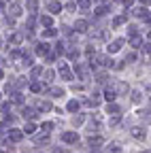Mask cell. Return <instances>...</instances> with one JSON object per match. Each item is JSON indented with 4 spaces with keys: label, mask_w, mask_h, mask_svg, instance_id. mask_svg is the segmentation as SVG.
Wrapping results in <instances>:
<instances>
[{
    "label": "cell",
    "mask_w": 151,
    "mask_h": 153,
    "mask_svg": "<svg viewBox=\"0 0 151 153\" xmlns=\"http://www.w3.org/2000/svg\"><path fill=\"white\" fill-rule=\"evenodd\" d=\"M7 15H9V17H19V15H22V4H19V2H11Z\"/></svg>",
    "instance_id": "6da1fadb"
},
{
    "label": "cell",
    "mask_w": 151,
    "mask_h": 153,
    "mask_svg": "<svg viewBox=\"0 0 151 153\" xmlns=\"http://www.w3.org/2000/svg\"><path fill=\"white\" fill-rule=\"evenodd\" d=\"M24 138V130H9V140L11 143H19Z\"/></svg>",
    "instance_id": "7a4b0ae2"
},
{
    "label": "cell",
    "mask_w": 151,
    "mask_h": 153,
    "mask_svg": "<svg viewBox=\"0 0 151 153\" xmlns=\"http://www.w3.org/2000/svg\"><path fill=\"white\" fill-rule=\"evenodd\" d=\"M60 76H62L64 81H72V72H70V68H68L64 62L60 64Z\"/></svg>",
    "instance_id": "3957f363"
},
{
    "label": "cell",
    "mask_w": 151,
    "mask_h": 153,
    "mask_svg": "<svg viewBox=\"0 0 151 153\" xmlns=\"http://www.w3.org/2000/svg\"><path fill=\"white\" fill-rule=\"evenodd\" d=\"M74 72H77L81 79H87V76H89V68L83 66V64H74Z\"/></svg>",
    "instance_id": "277c9868"
},
{
    "label": "cell",
    "mask_w": 151,
    "mask_h": 153,
    "mask_svg": "<svg viewBox=\"0 0 151 153\" xmlns=\"http://www.w3.org/2000/svg\"><path fill=\"white\" fill-rule=\"evenodd\" d=\"M104 98H106L109 102H113V100L117 98V91H115V87H113V85H106V87H104Z\"/></svg>",
    "instance_id": "5b68a950"
},
{
    "label": "cell",
    "mask_w": 151,
    "mask_h": 153,
    "mask_svg": "<svg viewBox=\"0 0 151 153\" xmlns=\"http://www.w3.org/2000/svg\"><path fill=\"white\" fill-rule=\"evenodd\" d=\"M62 140L68 143V145H72V143L79 140V136H77V132H64V134H62Z\"/></svg>",
    "instance_id": "8992f818"
},
{
    "label": "cell",
    "mask_w": 151,
    "mask_h": 153,
    "mask_svg": "<svg viewBox=\"0 0 151 153\" xmlns=\"http://www.w3.org/2000/svg\"><path fill=\"white\" fill-rule=\"evenodd\" d=\"M22 117L32 121V119H36V117H39V113H36L34 108H28V106H26V108H22Z\"/></svg>",
    "instance_id": "52a82bcc"
},
{
    "label": "cell",
    "mask_w": 151,
    "mask_h": 153,
    "mask_svg": "<svg viewBox=\"0 0 151 153\" xmlns=\"http://www.w3.org/2000/svg\"><path fill=\"white\" fill-rule=\"evenodd\" d=\"M121 47H123V38H117V41H113L106 49H109V53H117Z\"/></svg>",
    "instance_id": "ba28073f"
},
{
    "label": "cell",
    "mask_w": 151,
    "mask_h": 153,
    "mask_svg": "<svg viewBox=\"0 0 151 153\" xmlns=\"http://www.w3.org/2000/svg\"><path fill=\"white\" fill-rule=\"evenodd\" d=\"M47 9H49V13H53V15H58V13L62 11V4L58 2V0H51V2L47 4Z\"/></svg>",
    "instance_id": "9c48e42d"
},
{
    "label": "cell",
    "mask_w": 151,
    "mask_h": 153,
    "mask_svg": "<svg viewBox=\"0 0 151 153\" xmlns=\"http://www.w3.org/2000/svg\"><path fill=\"white\" fill-rule=\"evenodd\" d=\"M130 134H132V136H134L136 140H145V130H143V128H138V126H136V128H132V130H130Z\"/></svg>",
    "instance_id": "30bf717a"
},
{
    "label": "cell",
    "mask_w": 151,
    "mask_h": 153,
    "mask_svg": "<svg viewBox=\"0 0 151 153\" xmlns=\"http://www.w3.org/2000/svg\"><path fill=\"white\" fill-rule=\"evenodd\" d=\"M104 151H106V153H123V149H121L117 143H111V145H106V147H104Z\"/></svg>",
    "instance_id": "8fae6325"
},
{
    "label": "cell",
    "mask_w": 151,
    "mask_h": 153,
    "mask_svg": "<svg viewBox=\"0 0 151 153\" xmlns=\"http://www.w3.org/2000/svg\"><path fill=\"white\" fill-rule=\"evenodd\" d=\"M85 104H87V106H98V104H100V94H94V96H89V98L85 100Z\"/></svg>",
    "instance_id": "7c38bea8"
},
{
    "label": "cell",
    "mask_w": 151,
    "mask_h": 153,
    "mask_svg": "<svg viewBox=\"0 0 151 153\" xmlns=\"http://www.w3.org/2000/svg\"><path fill=\"white\" fill-rule=\"evenodd\" d=\"M34 143H36V145H49V132H45V134H39V136L34 138Z\"/></svg>",
    "instance_id": "4fadbf2b"
},
{
    "label": "cell",
    "mask_w": 151,
    "mask_h": 153,
    "mask_svg": "<svg viewBox=\"0 0 151 153\" xmlns=\"http://www.w3.org/2000/svg\"><path fill=\"white\" fill-rule=\"evenodd\" d=\"M132 13H134L136 17H149V11H147V7H136V9H132Z\"/></svg>",
    "instance_id": "5bb4252c"
},
{
    "label": "cell",
    "mask_w": 151,
    "mask_h": 153,
    "mask_svg": "<svg viewBox=\"0 0 151 153\" xmlns=\"http://www.w3.org/2000/svg\"><path fill=\"white\" fill-rule=\"evenodd\" d=\"M113 87H115V91H117V94H128V83H123V81H117Z\"/></svg>",
    "instance_id": "9a60e30c"
},
{
    "label": "cell",
    "mask_w": 151,
    "mask_h": 153,
    "mask_svg": "<svg viewBox=\"0 0 151 153\" xmlns=\"http://www.w3.org/2000/svg\"><path fill=\"white\" fill-rule=\"evenodd\" d=\"M138 117H141L145 123H151V108H147V111H141V113H138Z\"/></svg>",
    "instance_id": "2e32d148"
},
{
    "label": "cell",
    "mask_w": 151,
    "mask_h": 153,
    "mask_svg": "<svg viewBox=\"0 0 151 153\" xmlns=\"http://www.w3.org/2000/svg\"><path fill=\"white\" fill-rule=\"evenodd\" d=\"M74 28H77V32H87V22H85V19H79V22L77 24H74Z\"/></svg>",
    "instance_id": "e0dca14e"
},
{
    "label": "cell",
    "mask_w": 151,
    "mask_h": 153,
    "mask_svg": "<svg viewBox=\"0 0 151 153\" xmlns=\"http://www.w3.org/2000/svg\"><path fill=\"white\" fill-rule=\"evenodd\" d=\"M36 53H39V55H47V53H49V45L39 43V45H36Z\"/></svg>",
    "instance_id": "ac0fdd59"
},
{
    "label": "cell",
    "mask_w": 151,
    "mask_h": 153,
    "mask_svg": "<svg viewBox=\"0 0 151 153\" xmlns=\"http://www.w3.org/2000/svg\"><path fill=\"white\" fill-rule=\"evenodd\" d=\"M26 7L30 13H36V9H39V0H26Z\"/></svg>",
    "instance_id": "d6986e66"
},
{
    "label": "cell",
    "mask_w": 151,
    "mask_h": 153,
    "mask_svg": "<svg viewBox=\"0 0 151 153\" xmlns=\"http://www.w3.org/2000/svg\"><path fill=\"white\" fill-rule=\"evenodd\" d=\"M106 113H109V115H119V106H117L115 102H109V106H106Z\"/></svg>",
    "instance_id": "ffe728a7"
},
{
    "label": "cell",
    "mask_w": 151,
    "mask_h": 153,
    "mask_svg": "<svg viewBox=\"0 0 151 153\" xmlns=\"http://www.w3.org/2000/svg\"><path fill=\"white\" fill-rule=\"evenodd\" d=\"M87 143H89V147H100L104 140H102L100 136H89V140H87Z\"/></svg>",
    "instance_id": "44dd1931"
},
{
    "label": "cell",
    "mask_w": 151,
    "mask_h": 153,
    "mask_svg": "<svg viewBox=\"0 0 151 153\" xmlns=\"http://www.w3.org/2000/svg\"><path fill=\"white\" fill-rule=\"evenodd\" d=\"M130 45H132V47H134V49H138V47L143 45V41H141V36H136V34H134V36H132V38H130Z\"/></svg>",
    "instance_id": "7402d4cb"
},
{
    "label": "cell",
    "mask_w": 151,
    "mask_h": 153,
    "mask_svg": "<svg viewBox=\"0 0 151 153\" xmlns=\"http://www.w3.org/2000/svg\"><path fill=\"white\" fill-rule=\"evenodd\" d=\"M51 24H53V19H51L49 15H43V17H41V26H45V28H51Z\"/></svg>",
    "instance_id": "603a6c76"
},
{
    "label": "cell",
    "mask_w": 151,
    "mask_h": 153,
    "mask_svg": "<svg viewBox=\"0 0 151 153\" xmlns=\"http://www.w3.org/2000/svg\"><path fill=\"white\" fill-rule=\"evenodd\" d=\"M30 89L39 94V91H43V89H45V85H43V83H39V81H34V83H30Z\"/></svg>",
    "instance_id": "cb8c5ba5"
},
{
    "label": "cell",
    "mask_w": 151,
    "mask_h": 153,
    "mask_svg": "<svg viewBox=\"0 0 151 153\" xmlns=\"http://www.w3.org/2000/svg\"><path fill=\"white\" fill-rule=\"evenodd\" d=\"M36 108H39V111H51L53 106H51V102H43V100H41L39 104H36Z\"/></svg>",
    "instance_id": "d4e9b609"
},
{
    "label": "cell",
    "mask_w": 151,
    "mask_h": 153,
    "mask_svg": "<svg viewBox=\"0 0 151 153\" xmlns=\"http://www.w3.org/2000/svg\"><path fill=\"white\" fill-rule=\"evenodd\" d=\"M43 74V68L41 66H34L32 70H30V76H32V79H36V76H41Z\"/></svg>",
    "instance_id": "484cf974"
},
{
    "label": "cell",
    "mask_w": 151,
    "mask_h": 153,
    "mask_svg": "<svg viewBox=\"0 0 151 153\" xmlns=\"http://www.w3.org/2000/svg\"><path fill=\"white\" fill-rule=\"evenodd\" d=\"M79 106H81V104H79L77 100H70V102H68V111H70V113H77Z\"/></svg>",
    "instance_id": "4316f807"
},
{
    "label": "cell",
    "mask_w": 151,
    "mask_h": 153,
    "mask_svg": "<svg viewBox=\"0 0 151 153\" xmlns=\"http://www.w3.org/2000/svg\"><path fill=\"white\" fill-rule=\"evenodd\" d=\"M11 100H13V102H15V104H19V102H22V100H24V96H22V94H19V91H13V94H11Z\"/></svg>",
    "instance_id": "83f0119b"
},
{
    "label": "cell",
    "mask_w": 151,
    "mask_h": 153,
    "mask_svg": "<svg viewBox=\"0 0 151 153\" xmlns=\"http://www.w3.org/2000/svg\"><path fill=\"white\" fill-rule=\"evenodd\" d=\"M55 34H58V30H55V28H47V30L43 32V36H45V38H53Z\"/></svg>",
    "instance_id": "f1b7e54d"
},
{
    "label": "cell",
    "mask_w": 151,
    "mask_h": 153,
    "mask_svg": "<svg viewBox=\"0 0 151 153\" xmlns=\"http://www.w3.org/2000/svg\"><path fill=\"white\" fill-rule=\"evenodd\" d=\"M22 64H24V66H32V55H30V53H24Z\"/></svg>",
    "instance_id": "f546056e"
},
{
    "label": "cell",
    "mask_w": 151,
    "mask_h": 153,
    "mask_svg": "<svg viewBox=\"0 0 151 153\" xmlns=\"http://www.w3.org/2000/svg\"><path fill=\"white\" fill-rule=\"evenodd\" d=\"M141 100H143V94L138 89H134V91H132V102H141Z\"/></svg>",
    "instance_id": "4dcf8cb0"
},
{
    "label": "cell",
    "mask_w": 151,
    "mask_h": 153,
    "mask_svg": "<svg viewBox=\"0 0 151 153\" xmlns=\"http://www.w3.org/2000/svg\"><path fill=\"white\" fill-rule=\"evenodd\" d=\"M51 96L60 98V96H64V89H62V87H51Z\"/></svg>",
    "instance_id": "1f68e13d"
},
{
    "label": "cell",
    "mask_w": 151,
    "mask_h": 153,
    "mask_svg": "<svg viewBox=\"0 0 151 153\" xmlns=\"http://www.w3.org/2000/svg\"><path fill=\"white\" fill-rule=\"evenodd\" d=\"M34 130H36V126H34V123H26V128H24V134H34Z\"/></svg>",
    "instance_id": "d6a6232c"
},
{
    "label": "cell",
    "mask_w": 151,
    "mask_h": 153,
    "mask_svg": "<svg viewBox=\"0 0 151 153\" xmlns=\"http://www.w3.org/2000/svg\"><path fill=\"white\" fill-rule=\"evenodd\" d=\"M77 4H79L83 11H87V9H89V0H77Z\"/></svg>",
    "instance_id": "836d02e7"
},
{
    "label": "cell",
    "mask_w": 151,
    "mask_h": 153,
    "mask_svg": "<svg viewBox=\"0 0 151 153\" xmlns=\"http://www.w3.org/2000/svg\"><path fill=\"white\" fill-rule=\"evenodd\" d=\"M53 76H55V72H53V70H47V72H45V81L51 83V81H53Z\"/></svg>",
    "instance_id": "e575fe53"
},
{
    "label": "cell",
    "mask_w": 151,
    "mask_h": 153,
    "mask_svg": "<svg viewBox=\"0 0 151 153\" xmlns=\"http://www.w3.org/2000/svg\"><path fill=\"white\" fill-rule=\"evenodd\" d=\"M126 24V17H115L113 19V26H123Z\"/></svg>",
    "instance_id": "d590c367"
},
{
    "label": "cell",
    "mask_w": 151,
    "mask_h": 153,
    "mask_svg": "<svg viewBox=\"0 0 151 153\" xmlns=\"http://www.w3.org/2000/svg\"><path fill=\"white\" fill-rule=\"evenodd\" d=\"M51 128H53V123H51V121H47V123H43V126H41V130H43V132H51Z\"/></svg>",
    "instance_id": "8d00e7d4"
},
{
    "label": "cell",
    "mask_w": 151,
    "mask_h": 153,
    "mask_svg": "<svg viewBox=\"0 0 151 153\" xmlns=\"http://www.w3.org/2000/svg\"><path fill=\"white\" fill-rule=\"evenodd\" d=\"M109 123H111V126H117V123H119V115H113V117L109 119Z\"/></svg>",
    "instance_id": "74e56055"
},
{
    "label": "cell",
    "mask_w": 151,
    "mask_h": 153,
    "mask_svg": "<svg viewBox=\"0 0 151 153\" xmlns=\"http://www.w3.org/2000/svg\"><path fill=\"white\" fill-rule=\"evenodd\" d=\"M85 121V117H83V115H77V117H74V126H81Z\"/></svg>",
    "instance_id": "f35d334b"
},
{
    "label": "cell",
    "mask_w": 151,
    "mask_h": 153,
    "mask_svg": "<svg viewBox=\"0 0 151 153\" xmlns=\"http://www.w3.org/2000/svg\"><path fill=\"white\" fill-rule=\"evenodd\" d=\"M68 57H72V60H74V57H79V51L77 49H68Z\"/></svg>",
    "instance_id": "ab89813d"
},
{
    "label": "cell",
    "mask_w": 151,
    "mask_h": 153,
    "mask_svg": "<svg viewBox=\"0 0 151 153\" xmlns=\"http://www.w3.org/2000/svg\"><path fill=\"white\" fill-rule=\"evenodd\" d=\"M22 34H13V38H11V43H22Z\"/></svg>",
    "instance_id": "60d3db41"
},
{
    "label": "cell",
    "mask_w": 151,
    "mask_h": 153,
    "mask_svg": "<svg viewBox=\"0 0 151 153\" xmlns=\"http://www.w3.org/2000/svg\"><path fill=\"white\" fill-rule=\"evenodd\" d=\"M96 81H98V83H104V81H106V74H104V72H100V74L96 76Z\"/></svg>",
    "instance_id": "b9f144b4"
},
{
    "label": "cell",
    "mask_w": 151,
    "mask_h": 153,
    "mask_svg": "<svg viewBox=\"0 0 151 153\" xmlns=\"http://www.w3.org/2000/svg\"><path fill=\"white\" fill-rule=\"evenodd\" d=\"M55 53H60V55L64 53V45H62V43H58V45H55Z\"/></svg>",
    "instance_id": "7bdbcfd3"
},
{
    "label": "cell",
    "mask_w": 151,
    "mask_h": 153,
    "mask_svg": "<svg viewBox=\"0 0 151 153\" xmlns=\"http://www.w3.org/2000/svg\"><path fill=\"white\" fill-rule=\"evenodd\" d=\"M104 13H106V7H98L96 9V15H104Z\"/></svg>",
    "instance_id": "ee69618b"
},
{
    "label": "cell",
    "mask_w": 151,
    "mask_h": 153,
    "mask_svg": "<svg viewBox=\"0 0 151 153\" xmlns=\"http://www.w3.org/2000/svg\"><path fill=\"white\" fill-rule=\"evenodd\" d=\"M128 32H130V36H134L136 34V26H128Z\"/></svg>",
    "instance_id": "f6af8a7d"
},
{
    "label": "cell",
    "mask_w": 151,
    "mask_h": 153,
    "mask_svg": "<svg viewBox=\"0 0 151 153\" xmlns=\"http://www.w3.org/2000/svg\"><path fill=\"white\" fill-rule=\"evenodd\" d=\"M134 60H136V53H130V55L126 57V62H134Z\"/></svg>",
    "instance_id": "bcb514c9"
},
{
    "label": "cell",
    "mask_w": 151,
    "mask_h": 153,
    "mask_svg": "<svg viewBox=\"0 0 151 153\" xmlns=\"http://www.w3.org/2000/svg\"><path fill=\"white\" fill-rule=\"evenodd\" d=\"M53 153H66V151H64V149H58V147H55V149H53Z\"/></svg>",
    "instance_id": "7dc6e473"
},
{
    "label": "cell",
    "mask_w": 151,
    "mask_h": 153,
    "mask_svg": "<svg viewBox=\"0 0 151 153\" xmlns=\"http://www.w3.org/2000/svg\"><path fill=\"white\" fill-rule=\"evenodd\" d=\"M141 2H143V4H149V2H151V0H141Z\"/></svg>",
    "instance_id": "c3c4849f"
},
{
    "label": "cell",
    "mask_w": 151,
    "mask_h": 153,
    "mask_svg": "<svg viewBox=\"0 0 151 153\" xmlns=\"http://www.w3.org/2000/svg\"><path fill=\"white\" fill-rule=\"evenodd\" d=\"M0 79H2V70H0Z\"/></svg>",
    "instance_id": "681fc988"
},
{
    "label": "cell",
    "mask_w": 151,
    "mask_h": 153,
    "mask_svg": "<svg viewBox=\"0 0 151 153\" xmlns=\"http://www.w3.org/2000/svg\"><path fill=\"white\" fill-rule=\"evenodd\" d=\"M149 104H151V96H149Z\"/></svg>",
    "instance_id": "f907efd6"
},
{
    "label": "cell",
    "mask_w": 151,
    "mask_h": 153,
    "mask_svg": "<svg viewBox=\"0 0 151 153\" xmlns=\"http://www.w3.org/2000/svg\"><path fill=\"white\" fill-rule=\"evenodd\" d=\"M149 38H151V30H149Z\"/></svg>",
    "instance_id": "816d5d0a"
},
{
    "label": "cell",
    "mask_w": 151,
    "mask_h": 153,
    "mask_svg": "<svg viewBox=\"0 0 151 153\" xmlns=\"http://www.w3.org/2000/svg\"><path fill=\"white\" fill-rule=\"evenodd\" d=\"M141 153H149V151H141Z\"/></svg>",
    "instance_id": "f5cc1de1"
},
{
    "label": "cell",
    "mask_w": 151,
    "mask_h": 153,
    "mask_svg": "<svg viewBox=\"0 0 151 153\" xmlns=\"http://www.w3.org/2000/svg\"><path fill=\"white\" fill-rule=\"evenodd\" d=\"M0 98H2V94H0Z\"/></svg>",
    "instance_id": "db71d44e"
},
{
    "label": "cell",
    "mask_w": 151,
    "mask_h": 153,
    "mask_svg": "<svg viewBox=\"0 0 151 153\" xmlns=\"http://www.w3.org/2000/svg\"><path fill=\"white\" fill-rule=\"evenodd\" d=\"M121 2H123V0H121Z\"/></svg>",
    "instance_id": "11a10c76"
}]
</instances>
